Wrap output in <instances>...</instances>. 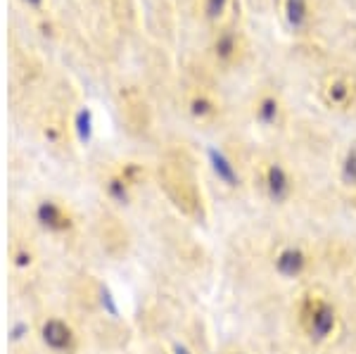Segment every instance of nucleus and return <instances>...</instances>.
<instances>
[{
  "label": "nucleus",
  "instance_id": "nucleus-9",
  "mask_svg": "<svg viewBox=\"0 0 356 354\" xmlns=\"http://www.w3.org/2000/svg\"><path fill=\"white\" fill-rule=\"evenodd\" d=\"M209 159H211V167H214V174L219 176V181H223L226 186H238V171L231 164V159L219 150H209Z\"/></svg>",
  "mask_w": 356,
  "mask_h": 354
},
{
  "label": "nucleus",
  "instance_id": "nucleus-1",
  "mask_svg": "<svg viewBox=\"0 0 356 354\" xmlns=\"http://www.w3.org/2000/svg\"><path fill=\"white\" fill-rule=\"evenodd\" d=\"M41 231L31 214L19 207L8 212V269L10 288L19 300H31L38 293V269L43 262Z\"/></svg>",
  "mask_w": 356,
  "mask_h": 354
},
{
  "label": "nucleus",
  "instance_id": "nucleus-5",
  "mask_svg": "<svg viewBox=\"0 0 356 354\" xmlns=\"http://www.w3.org/2000/svg\"><path fill=\"white\" fill-rule=\"evenodd\" d=\"M93 238L102 255L112 257V259H124L134 248V233L129 224L114 212H102L93 221Z\"/></svg>",
  "mask_w": 356,
  "mask_h": 354
},
{
  "label": "nucleus",
  "instance_id": "nucleus-12",
  "mask_svg": "<svg viewBox=\"0 0 356 354\" xmlns=\"http://www.w3.org/2000/svg\"><path fill=\"white\" fill-rule=\"evenodd\" d=\"M342 179L347 181V184L356 186V147L347 152V159H344L342 164Z\"/></svg>",
  "mask_w": 356,
  "mask_h": 354
},
{
  "label": "nucleus",
  "instance_id": "nucleus-6",
  "mask_svg": "<svg viewBox=\"0 0 356 354\" xmlns=\"http://www.w3.org/2000/svg\"><path fill=\"white\" fill-rule=\"evenodd\" d=\"M41 350L33 333L31 316H15L8 330V354H36Z\"/></svg>",
  "mask_w": 356,
  "mask_h": 354
},
{
  "label": "nucleus",
  "instance_id": "nucleus-18",
  "mask_svg": "<svg viewBox=\"0 0 356 354\" xmlns=\"http://www.w3.org/2000/svg\"><path fill=\"white\" fill-rule=\"evenodd\" d=\"M26 3H29V5H38L41 0H26Z\"/></svg>",
  "mask_w": 356,
  "mask_h": 354
},
{
  "label": "nucleus",
  "instance_id": "nucleus-15",
  "mask_svg": "<svg viewBox=\"0 0 356 354\" xmlns=\"http://www.w3.org/2000/svg\"><path fill=\"white\" fill-rule=\"evenodd\" d=\"M216 48H219L221 55H231L233 53V36H223Z\"/></svg>",
  "mask_w": 356,
  "mask_h": 354
},
{
  "label": "nucleus",
  "instance_id": "nucleus-8",
  "mask_svg": "<svg viewBox=\"0 0 356 354\" xmlns=\"http://www.w3.org/2000/svg\"><path fill=\"white\" fill-rule=\"evenodd\" d=\"M264 181H266V193H268V198H271V202L280 204V202H285V200L290 198L292 181H290L288 171L280 167V164H271V167L266 169Z\"/></svg>",
  "mask_w": 356,
  "mask_h": 354
},
{
  "label": "nucleus",
  "instance_id": "nucleus-2",
  "mask_svg": "<svg viewBox=\"0 0 356 354\" xmlns=\"http://www.w3.org/2000/svg\"><path fill=\"white\" fill-rule=\"evenodd\" d=\"M29 214H31L33 224L41 231V236L50 238V241H55V243L74 245L83 231L81 216L76 214V209H74L65 198L38 195L31 202Z\"/></svg>",
  "mask_w": 356,
  "mask_h": 354
},
{
  "label": "nucleus",
  "instance_id": "nucleus-19",
  "mask_svg": "<svg viewBox=\"0 0 356 354\" xmlns=\"http://www.w3.org/2000/svg\"><path fill=\"white\" fill-rule=\"evenodd\" d=\"M233 354H245V352H233Z\"/></svg>",
  "mask_w": 356,
  "mask_h": 354
},
{
  "label": "nucleus",
  "instance_id": "nucleus-3",
  "mask_svg": "<svg viewBox=\"0 0 356 354\" xmlns=\"http://www.w3.org/2000/svg\"><path fill=\"white\" fill-rule=\"evenodd\" d=\"M33 333L45 354H81L83 335L69 314L57 309H38L31 314Z\"/></svg>",
  "mask_w": 356,
  "mask_h": 354
},
{
  "label": "nucleus",
  "instance_id": "nucleus-16",
  "mask_svg": "<svg viewBox=\"0 0 356 354\" xmlns=\"http://www.w3.org/2000/svg\"><path fill=\"white\" fill-rule=\"evenodd\" d=\"M223 5H226V0H209L207 10H209V15H211V17H216V15H221Z\"/></svg>",
  "mask_w": 356,
  "mask_h": 354
},
{
  "label": "nucleus",
  "instance_id": "nucleus-11",
  "mask_svg": "<svg viewBox=\"0 0 356 354\" xmlns=\"http://www.w3.org/2000/svg\"><path fill=\"white\" fill-rule=\"evenodd\" d=\"M257 114H259V119H261L264 124L275 122V117H278V102H275L273 98L261 100V105H259V110H257Z\"/></svg>",
  "mask_w": 356,
  "mask_h": 354
},
{
  "label": "nucleus",
  "instance_id": "nucleus-13",
  "mask_svg": "<svg viewBox=\"0 0 356 354\" xmlns=\"http://www.w3.org/2000/svg\"><path fill=\"white\" fill-rule=\"evenodd\" d=\"M347 86L344 83H335V86H330V100L332 102H342L344 98H347Z\"/></svg>",
  "mask_w": 356,
  "mask_h": 354
},
{
  "label": "nucleus",
  "instance_id": "nucleus-14",
  "mask_svg": "<svg viewBox=\"0 0 356 354\" xmlns=\"http://www.w3.org/2000/svg\"><path fill=\"white\" fill-rule=\"evenodd\" d=\"M211 110V105L207 100H195L193 102V114L195 117H204V114H209Z\"/></svg>",
  "mask_w": 356,
  "mask_h": 354
},
{
  "label": "nucleus",
  "instance_id": "nucleus-17",
  "mask_svg": "<svg viewBox=\"0 0 356 354\" xmlns=\"http://www.w3.org/2000/svg\"><path fill=\"white\" fill-rule=\"evenodd\" d=\"M171 352H174V354H193L186 345H183V342H176V345L171 347Z\"/></svg>",
  "mask_w": 356,
  "mask_h": 354
},
{
  "label": "nucleus",
  "instance_id": "nucleus-4",
  "mask_svg": "<svg viewBox=\"0 0 356 354\" xmlns=\"http://www.w3.org/2000/svg\"><path fill=\"white\" fill-rule=\"evenodd\" d=\"M300 323L304 333L316 342L328 340L337 328V309L335 305L318 293H307L300 307Z\"/></svg>",
  "mask_w": 356,
  "mask_h": 354
},
{
  "label": "nucleus",
  "instance_id": "nucleus-10",
  "mask_svg": "<svg viewBox=\"0 0 356 354\" xmlns=\"http://www.w3.org/2000/svg\"><path fill=\"white\" fill-rule=\"evenodd\" d=\"M288 19L292 26H302L307 19V5L304 0H288Z\"/></svg>",
  "mask_w": 356,
  "mask_h": 354
},
{
  "label": "nucleus",
  "instance_id": "nucleus-7",
  "mask_svg": "<svg viewBox=\"0 0 356 354\" xmlns=\"http://www.w3.org/2000/svg\"><path fill=\"white\" fill-rule=\"evenodd\" d=\"M273 266L280 278H288V281L290 278H300L309 266V255L304 252L302 248L288 245V248H283L278 255H275Z\"/></svg>",
  "mask_w": 356,
  "mask_h": 354
}]
</instances>
